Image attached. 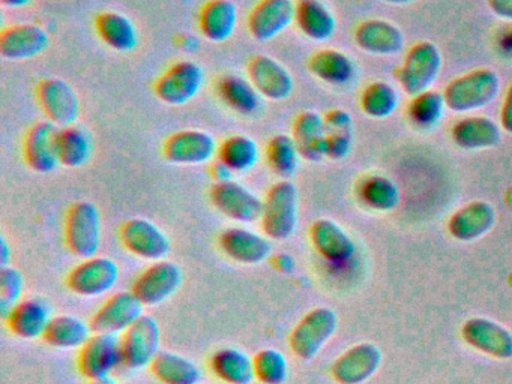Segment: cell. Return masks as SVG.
<instances>
[{
    "mask_svg": "<svg viewBox=\"0 0 512 384\" xmlns=\"http://www.w3.org/2000/svg\"><path fill=\"white\" fill-rule=\"evenodd\" d=\"M338 327L334 309L316 308L302 317L289 336L290 348L302 360H313Z\"/></svg>",
    "mask_w": 512,
    "mask_h": 384,
    "instance_id": "cell-4",
    "label": "cell"
},
{
    "mask_svg": "<svg viewBox=\"0 0 512 384\" xmlns=\"http://www.w3.org/2000/svg\"><path fill=\"white\" fill-rule=\"evenodd\" d=\"M247 71L251 84L263 98L284 101L292 95L295 87L292 74L272 57L265 54L251 57Z\"/></svg>",
    "mask_w": 512,
    "mask_h": 384,
    "instance_id": "cell-15",
    "label": "cell"
},
{
    "mask_svg": "<svg viewBox=\"0 0 512 384\" xmlns=\"http://www.w3.org/2000/svg\"><path fill=\"white\" fill-rule=\"evenodd\" d=\"M209 195L212 204L232 221L253 224L262 219L263 201L235 180L215 182Z\"/></svg>",
    "mask_w": 512,
    "mask_h": 384,
    "instance_id": "cell-11",
    "label": "cell"
},
{
    "mask_svg": "<svg viewBox=\"0 0 512 384\" xmlns=\"http://www.w3.org/2000/svg\"><path fill=\"white\" fill-rule=\"evenodd\" d=\"M211 369L227 384H251L256 378L254 359L241 348L223 347L211 357Z\"/></svg>",
    "mask_w": 512,
    "mask_h": 384,
    "instance_id": "cell-30",
    "label": "cell"
},
{
    "mask_svg": "<svg viewBox=\"0 0 512 384\" xmlns=\"http://www.w3.org/2000/svg\"><path fill=\"white\" fill-rule=\"evenodd\" d=\"M56 152H58L59 164L68 168L82 167L91 158L92 143L88 132L76 125L58 128Z\"/></svg>",
    "mask_w": 512,
    "mask_h": 384,
    "instance_id": "cell-37",
    "label": "cell"
},
{
    "mask_svg": "<svg viewBox=\"0 0 512 384\" xmlns=\"http://www.w3.org/2000/svg\"><path fill=\"white\" fill-rule=\"evenodd\" d=\"M362 110L373 119H385L398 107V93L385 81L371 83L362 93Z\"/></svg>",
    "mask_w": 512,
    "mask_h": 384,
    "instance_id": "cell-41",
    "label": "cell"
},
{
    "mask_svg": "<svg viewBox=\"0 0 512 384\" xmlns=\"http://www.w3.org/2000/svg\"><path fill=\"white\" fill-rule=\"evenodd\" d=\"M308 68L319 80L332 86H346L356 78V66L347 54L338 50H320L308 60Z\"/></svg>",
    "mask_w": 512,
    "mask_h": 384,
    "instance_id": "cell-32",
    "label": "cell"
},
{
    "mask_svg": "<svg viewBox=\"0 0 512 384\" xmlns=\"http://www.w3.org/2000/svg\"><path fill=\"white\" fill-rule=\"evenodd\" d=\"M49 303L37 297L22 299L8 314V327L14 335L23 339L43 338L52 320Z\"/></svg>",
    "mask_w": 512,
    "mask_h": 384,
    "instance_id": "cell-23",
    "label": "cell"
},
{
    "mask_svg": "<svg viewBox=\"0 0 512 384\" xmlns=\"http://www.w3.org/2000/svg\"><path fill=\"white\" fill-rule=\"evenodd\" d=\"M274 266L278 272L281 273H292L295 270V260L290 255L278 254L274 258Z\"/></svg>",
    "mask_w": 512,
    "mask_h": 384,
    "instance_id": "cell-49",
    "label": "cell"
},
{
    "mask_svg": "<svg viewBox=\"0 0 512 384\" xmlns=\"http://www.w3.org/2000/svg\"><path fill=\"white\" fill-rule=\"evenodd\" d=\"M382 362V353L374 344L355 345L341 354L331 368L332 377L340 384H362L373 377Z\"/></svg>",
    "mask_w": 512,
    "mask_h": 384,
    "instance_id": "cell-18",
    "label": "cell"
},
{
    "mask_svg": "<svg viewBox=\"0 0 512 384\" xmlns=\"http://www.w3.org/2000/svg\"><path fill=\"white\" fill-rule=\"evenodd\" d=\"M205 72L191 60H181L170 66L157 81L155 95L164 104L184 105L190 102L202 89Z\"/></svg>",
    "mask_w": 512,
    "mask_h": 384,
    "instance_id": "cell-9",
    "label": "cell"
},
{
    "mask_svg": "<svg viewBox=\"0 0 512 384\" xmlns=\"http://www.w3.org/2000/svg\"><path fill=\"white\" fill-rule=\"evenodd\" d=\"M500 78L491 69H476L455 78L443 92L446 107L455 113L481 110L496 99Z\"/></svg>",
    "mask_w": 512,
    "mask_h": 384,
    "instance_id": "cell-1",
    "label": "cell"
},
{
    "mask_svg": "<svg viewBox=\"0 0 512 384\" xmlns=\"http://www.w3.org/2000/svg\"><path fill=\"white\" fill-rule=\"evenodd\" d=\"M463 338L476 350L496 357L511 359L512 333L502 324L488 318H470L464 323Z\"/></svg>",
    "mask_w": 512,
    "mask_h": 384,
    "instance_id": "cell-19",
    "label": "cell"
},
{
    "mask_svg": "<svg viewBox=\"0 0 512 384\" xmlns=\"http://www.w3.org/2000/svg\"><path fill=\"white\" fill-rule=\"evenodd\" d=\"M293 140L302 158L307 161H320L326 156L325 117L316 111H304L293 123Z\"/></svg>",
    "mask_w": 512,
    "mask_h": 384,
    "instance_id": "cell-27",
    "label": "cell"
},
{
    "mask_svg": "<svg viewBox=\"0 0 512 384\" xmlns=\"http://www.w3.org/2000/svg\"><path fill=\"white\" fill-rule=\"evenodd\" d=\"M299 194L295 183L280 180L271 186L263 201L262 227L272 240H287L298 227Z\"/></svg>",
    "mask_w": 512,
    "mask_h": 384,
    "instance_id": "cell-2",
    "label": "cell"
},
{
    "mask_svg": "<svg viewBox=\"0 0 512 384\" xmlns=\"http://www.w3.org/2000/svg\"><path fill=\"white\" fill-rule=\"evenodd\" d=\"M224 254L241 264H260L272 254V243L268 236L248 228H227L220 236Z\"/></svg>",
    "mask_w": 512,
    "mask_h": 384,
    "instance_id": "cell-21",
    "label": "cell"
},
{
    "mask_svg": "<svg viewBox=\"0 0 512 384\" xmlns=\"http://www.w3.org/2000/svg\"><path fill=\"white\" fill-rule=\"evenodd\" d=\"M65 243L76 257L91 258L101 245V215L91 201H77L65 218Z\"/></svg>",
    "mask_w": 512,
    "mask_h": 384,
    "instance_id": "cell-3",
    "label": "cell"
},
{
    "mask_svg": "<svg viewBox=\"0 0 512 384\" xmlns=\"http://www.w3.org/2000/svg\"><path fill=\"white\" fill-rule=\"evenodd\" d=\"M314 249L332 263H343L355 254L356 246L341 225L331 219H317L310 228Z\"/></svg>",
    "mask_w": 512,
    "mask_h": 384,
    "instance_id": "cell-24",
    "label": "cell"
},
{
    "mask_svg": "<svg viewBox=\"0 0 512 384\" xmlns=\"http://www.w3.org/2000/svg\"><path fill=\"white\" fill-rule=\"evenodd\" d=\"M161 351V329L151 315L143 314L121 336L122 363L130 369L151 366Z\"/></svg>",
    "mask_w": 512,
    "mask_h": 384,
    "instance_id": "cell-5",
    "label": "cell"
},
{
    "mask_svg": "<svg viewBox=\"0 0 512 384\" xmlns=\"http://www.w3.org/2000/svg\"><path fill=\"white\" fill-rule=\"evenodd\" d=\"M496 222V210L487 201H472L449 219V233L457 240L472 242L484 236Z\"/></svg>",
    "mask_w": 512,
    "mask_h": 384,
    "instance_id": "cell-26",
    "label": "cell"
},
{
    "mask_svg": "<svg viewBox=\"0 0 512 384\" xmlns=\"http://www.w3.org/2000/svg\"><path fill=\"white\" fill-rule=\"evenodd\" d=\"M383 2L391 3V5H409V3L416 2V0H383Z\"/></svg>",
    "mask_w": 512,
    "mask_h": 384,
    "instance_id": "cell-54",
    "label": "cell"
},
{
    "mask_svg": "<svg viewBox=\"0 0 512 384\" xmlns=\"http://www.w3.org/2000/svg\"><path fill=\"white\" fill-rule=\"evenodd\" d=\"M326 131H353L352 117L347 111L335 108L325 116Z\"/></svg>",
    "mask_w": 512,
    "mask_h": 384,
    "instance_id": "cell-46",
    "label": "cell"
},
{
    "mask_svg": "<svg viewBox=\"0 0 512 384\" xmlns=\"http://www.w3.org/2000/svg\"><path fill=\"white\" fill-rule=\"evenodd\" d=\"M152 374L163 384H199L202 369L190 357L173 351H160L151 363Z\"/></svg>",
    "mask_w": 512,
    "mask_h": 384,
    "instance_id": "cell-35",
    "label": "cell"
},
{
    "mask_svg": "<svg viewBox=\"0 0 512 384\" xmlns=\"http://www.w3.org/2000/svg\"><path fill=\"white\" fill-rule=\"evenodd\" d=\"M0 3L7 6V8H22V6H26L28 3H31V0H0Z\"/></svg>",
    "mask_w": 512,
    "mask_h": 384,
    "instance_id": "cell-52",
    "label": "cell"
},
{
    "mask_svg": "<svg viewBox=\"0 0 512 384\" xmlns=\"http://www.w3.org/2000/svg\"><path fill=\"white\" fill-rule=\"evenodd\" d=\"M121 240L125 248L143 260L160 261L170 252V239L154 222L133 218L121 227Z\"/></svg>",
    "mask_w": 512,
    "mask_h": 384,
    "instance_id": "cell-14",
    "label": "cell"
},
{
    "mask_svg": "<svg viewBox=\"0 0 512 384\" xmlns=\"http://www.w3.org/2000/svg\"><path fill=\"white\" fill-rule=\"evenodd\" d=\"M256 378L263 384H283L289 378V362L281 351L265 348L254 356Z\"/></svg>",
    "mask_w": 512,
    "mask_h": 384,
    "instance_id": "cell-43",
    "label": "cell"
},
{
    "mask_svg": "<svg viewBox=\"0 0 512 384\" xmlns=\"http://www.w3.org/2000/svg\"><path fill=\"white\" fill-rule=\"evenodd\" d=\"M362 201L380 212L395 209L400 203V191L395 182L385 176H371L362 182L359 189Z\"/></svg>",
    "mask_w": 512,
    "mask_h": 384,
    "instance_id": "cell-40",
    "label": "cell"
},
{
    "mask_svg": "<svg viewBox=\"0 0 512 384\" xmlns=\"http://www.w3.org/2000/svg\"><path fill=\"white\" fill-rule=\"evenodd\" d=\"M89 384H119L118 381L115 380V378L112 377H104V378H98V380H91V383Z\"/></svg>",
    "mask_w": 512,
    "mask_h": 384,
    "instance_id": "cell-53",
    "label": "cell"
},
{
    "mask_svg": "<svg viewBox=\"0 0 512 384\" xmlns=\"http://www.w3.org/2000/svg\"><path fill=\"white\" fill-rule=\"evenodd\" d=\"M218 96L221 101L236 113L253 116L262 107L260 93L251 81L239 75H224L217 84Z\"/></svg>",
    "mask_w": 512,
    "mask_h": 384,
    "instance_id": "cell-36",
    "label": "cell"
},
{
    "mask_svg": "<svg viewBox=\"0 0 512 384\" xmlns=\"http://www.w3.org/2000/svg\"><path fill=\"white\" fill-rule=\"evenodd\" d=\"M218 161L223 162L233 173H247L259 161V147L247 135H232L221 144Z\"/></svg>",
    "mask_w": 512,
    "mask_h": 384,
    "instance_id": "cell-38",
    "label": "cell"
},
{
    "mask_svg": "<svg viewBox=\"0 0 512 384\" xmlns=\"http://www.w3.org/2000/svg\"><path fill=\"white\" fill-rule=\"evenodd\" d=\"M23 288H25V278L19 269L11 264L0 269V312L5 318L22 300Z\"/></svg>",
    "mask_w": 512,
    "mask_h": 384,
    "instance_id": "cell-44",
    "label": "cell"
},
{
    "mask_svg": "<svg viewBox=\"0 0 512 384\" xmlns=\"http://www.w3.org/2000/svg\"><path fill=\"white\" fill-rule=\"evenodd\" d=\"M95 29L104 44L113 50L128 53L137 47L136 26L130 18L116 11H104L95 18Z\"/></svg>",
    "mask_w": 512,
    "mask_h": 384,
    "instance_id": "cell-34",
    "label": "cell"
},
{
    "mask_svg": "<svg viewBox=\"0 0 512 384\" xmlns=\"http://www.w3.org/2000/svg\"><path fill=\"white\" fill-rule=\"evenodd\" d=\"M488 5L497 17L512 21V0H488Z\"/></svg>",
    "mask_w": 512,
    "mask_h": 384,
    "instance_id": "cell-48",
    "label": "cell"
},
{
    "mask_svg": "<svg viewBox=\"0 0 512 384\" xmlns=\"http://www.w3.org/2000/svg\"><path fill=\"white\" fill-rule=\"evenodd\" d=\"M143 308L145 305L131 290L113 294L92 317V330L94 333L122 335L142 317Z\"/></svg>",
    "mask_w": 512,
    "mask_h": 384,
    "instance_id": "cell-13",
    "label": "cell"
},
{
    "mask_svg": "<svg viewBox=\"0 0 512 384\" xmlns=\"http://www.w3.org/2000/svg\"><path fill=\"white\" fill-rule=\"evenodd\" d=\"M217 143L211 134L199 129H185L167 138L163 153L167 161L179 165H202L211 161Z\"/></svg>",
    "mask_w": 512,
    "mask_h": 384,
    "instance_id": "cell-16",
    "label": "cell"
},
{
    "mask_svg": "<svg viewBox=\"0 0 512 384\" xmlns=\"http://www.w3.org/2000/svg\"><path fill=\"white\" fill-rule=\"evenodd\" d=\"M37 99L47 120L56 128L74 125L80 114L76 90L62 78H44L37 84Z\"/></svg>",
    "mask_w": 512,
    "mask_h": 384,
    "instance_id": "cell-8",
    "label": "cell"
},
{
    "mask_svg": "<svg viewBox=\"0 0 512 384\" xmlns=\"http://www.w3.org/2000/svg\"><path fill=\"white\" fill-rule=\"evenodd\" d=\"M295 21L307 38L317 42L331 39L337 27L334 15L320 0H298Z\"/></svg>",
    "mask_w": 512,
    "mask_h": 384,
    "instance_id": "cell-31",
    "label": "cell"
},
{
    "mask_svg": "<svg viewBox=\"0 0 512 384\" xmlns=\"http://www.w3.org/2000/svg\"><path fill=\"white\" fill-rule=\"evenodd\" d=\"M452 138L461 149H491L502 140V132L490 117L470 116L455 123Z\"/></svg>",
    "mask_w": 512,
    "mask_h": 384,
    "instance_id": "cell-28",
    "label": "cell"
},
{
    "mask_svg": "<svg viewBox=\"0 0 512 384\" xmlns=\"http://www.w3.org/2000/svg\"><path fill=\"white\" fill-rule=\"evenodd\" d=\"M49 33L37 24H14L0 33V56L8 60H28L49 45Z\"/></svg>",
    "mask_w": 512,
    "mask_h": 384,
    "instance_id": "cell-20",
    "label": "cell"
},
{
    "mask_svg": "<svg viewBox=\"0 0 512 384\" xmlns=\"http://www.w3.org/2000/svg\"><path fill=\"white\" fill-rule=\"evenodd\" d=\"M184 273L178 264L169 260L154 261L134 281L133 291L145 306H157L166 302L181 288Z\"/></svg>",
    "mask_w": 512,
    "mask_h": 384,
    "instance_id": "cell-10",
    "label": "cell"
},
{
    "mask_svg": "<svg viewBox=\"0 0 512 384\" xmlns=\"http://www.w3.org/2000/svg\"><path fill=\"white\" fill-rule=\"evenodd\" d=\"M236 23L238 8L232 0H209L200 9V32L209 41H227L235 32Z\"/></svg>",
    "mask_w": 512,
    "mask_h": 384,
    "instance_id": "cell-29",
    "label": "cell"
},
{
    "mask_svg": "<svg viewBox=\"0 0 512 384\" xmlns=\"http://www.w3.org/2000/svg\"><path fill=\"white\" fill-rule=\"evenodd\" d=\"M121 363V338L118 335L94 333L80 348L79 369L88 380L110 377Z\"/></svg>",
    "mask_w": 512,
    "mask_h": 384,
    "instance_id": "cell-12",
    "label": "cell"
},
{
    "mask_svg": "<svg viewBox=\"0 0 512 384\" xmlns=\"http://www.w3.org/2000/svg\"><path fill=\"white\" fill-rule=\"evenodd\" d=\"M199 384H203V383H199Z\"/></svg>",
    "mask_w": 512,
    "mask_h": 384,
    "instance_id": "cell-55",
    "label": "cell"
},
{
    "mask_svg": "<svg viewBox=\"0 0 512 384\" xmlns=\"http://www.w3.org/2000/svg\"><path fill=\"white\" fill-rule=\"evenodd\" d=\"M94 335L91 323H86L76 315H55L47 326L43 339L47 344L62 350L82 348Z\"/></svg>",
    "mask_w": 512,
    "mask_h": 384,
    "instance_id": "cell-33",
    "label": "cell"
},
{
    "mask_svg": "<svg viewBox=\"0 0 512 384\" xmlns=\"http://www.w3.org/2000/svg\"><path fill=\"white\" fill-rule=\"evenodd\" d=\"M500 125L506 132L512 134V84L506 92L502 110H500Z\"/></svg>",
    "mask_w": 512,
    "mask_h": 384,
    "instance_id": "cell-47",
    "label": "cell"
},
{
    "mask_svg": "<svg viewBox=\"0 0 512 384\" xmlns=\"http://www.w3.org/2000/svg\"><path fill=\"white\" fill-rule=\"evenodd\" d=\"M293 0H260L248 15V30L256 41L268 42L295 21Z\"/></svg>",
    "mask_w": 512,
    "mask_h": 384,
    "instance_id": "cell-17",
    "label": "cell"
},
{
    "mask_svg": "<svg viewBox=\"0 0 512 384\" xmlns=\"http://www.w3.org/2000/svg\"><path fill=\"white\" fill-rule=\"evenodd\" d=\"M355 42L362 50L377 56H394L404 48L403 32L385 20H368L359 24L355 30Z\"/></svg>",
    "mask_w": 512,
    "mask_h": 384,
    "instance_id": "cell-25",
    "label": "cell"
},
{
    "mask_svg": "<svg viewBox=\"0 0 512 384\" xmlns=\"http://www.w3.org/2000/svg\"><path fill=\"white\" fill-rule=\"evenodd\" d=\"M214 176L215 179H217V182H223V180H230V174L233 173V171H230L229 168L226 167V165L223 164V162L218 161L217 164L214 165Z\"/></svg>",
    "mask_w": 512,
    "mask_h": 384,
    "instance_id": "cell-51",
    "label": "cell"
},
{
    "mask_svg": "<svg viewBox=\"0 0 512 384\" xmlns=\"http://www.w3.org/2000/svg\"><path fill=\"white\" fill-rule=\"evenodd\" d=\"M10 260V245H8L7 239H5V237H2V239H0V263H2V267L10 266Z\"/></svg>",
    "mask_w": 512,
    "mask_h": 384,
    "instance_id": "cell-50",
    "label": "cell"
},
{
    "mask_svg": "<svg viewBox=\"0 0 512 384\" xmlns=\"http://www.w3.org/2000/svg\"><path fill=\"white\" fill-rule=\"evenodd\" d=\"M440 68H442V56L436 45L431 42H419L413 45L398 75L404 92L410 96L427 92L439 77Z\"/></svg>",
    "mask_w": 512,
    "mask_h": 384,
    "instance_id": "cell-6",
    "label": "cell"
},
{
    "mask_svg": "<svg viewBox=\"0 0 512 384\" xmlns=\"http://www.w3.org/2000/svg\"><path fill=\"white\" fill-rule=\"evenodd\" d=\"M353 131H326V156L331 159L346 158L352 149Z\"/></svg>",
    "mask_w": 512,
    "mask_h": 384,
    "instance_id": "cell-45",
    "label": "cell"
},
{
    "mask_svg": "<svg viewBox=\"0 0 512 384\" xmlns=\"http://www.w3.org/2000/svg\"><path fill=\"white\" fill-rule=\"evenodd\" d=\"M266 158L277 176L290 179L298 168L301 153L292 135L278 134L269 140Z\"/></svg>",
    "mask_w": 512,
    "mask_h": 384,
    "instance_id": "cell-39",
    "label": "cell"
},
{
    "mask_svg": "<svg viewBox=\"0 0 512 384\" xmlns=\"http://www.w3.org/2000/svg\"><path fill=\"white\" fill-rule=\"evenodd\" d=\"M56 131L58 128L49 120H41L26 132L23 153H25L26 164L37 173H50L58 167Z\"/></svg>",
    "mask_w": 512,
    "mask_h": 384,
    "instance_id": "cell-22",
    "label": "cell"
},
{
    "mask_svg": "<svg viewBox=\"0 0 512 384\" xmlns=\"http://www.w3.org/2000/svg\"><path fill=\"white\" fill-rule=\"evenodd\" d=\"M445 107V98L442 93L427 90L413 96L409 105V117L413 125L418 126L419 129H430L440 122Z\"/></svg>",
    "mask_w": 512,
    "mask_h": 384,
    "instance_id": "cell-42",
    "label": "cell"
},
{
    "mask_svg": "<svg viewBox=\"0 0 512 384\" xmlns=\"http://www.w3.org/2000/svg\"><path fill=\"white\" fill-rule=\"evenodd\" d=\"M119 279V267L109 257L94 255L77 264L67 276V285L82 297H98L109 293Z\"/></svg>",
    "mask_w": 512,
    "mask_h": 384,
    "instance_id": "cell-7",
    "label": "cell"
}]
</instances>
